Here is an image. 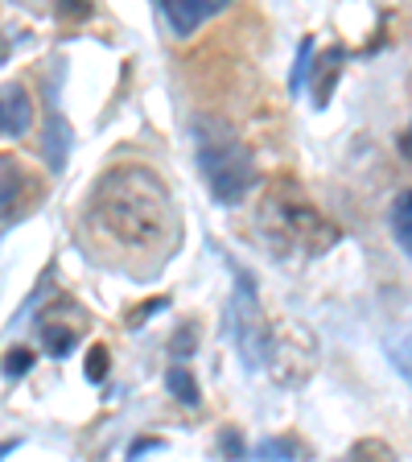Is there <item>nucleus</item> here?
Instances as JSON below:
<instances>
[{"label": "nucleus", "mask_w": 412, "mask_h": 462, "mask_svg": "<svg viewBox=\"0 0 412 462\" xmlns=\"http://www.w3.org/2000/svg\"><path fill=\"white\" fill-rule=\"evenodd\" d=\"M384 351L396 372L412 384V298H400L384 310Z\"/></svg>", "instance_id": "5"}, {"label": "nucleus", "mask_w": 412, "mask_h": 462, "mask_svg": "<svg viewBox=\"0 0 412 462\" xmlns=\"http://www.w3.org/2000/svg\"><path fill=\"white\" fill-rule=\"evenodd\" d=\"M338 62H343V50L338 46H330L326 54H322V62H317V70H322V87L314 91V107H326V99H330V91H334V83H338Z\"/></svg>", "instance_id": "10"}, {"label": "nucleus", "mask_w": 412, "mask_h": 462, "mask_svg": "<svg viewBox=\"0 0 412 462\" xmlns=\"http://www.w3.org/2000/svg\"><path fill=\"white\" fill-rule=\"evenodd\" d=\"M260 458H293V454H301L298 446H288V442H269V446H260Z\"/></svg>", "instance_id": "13"}, {"label": "nucleus", "mask_w": 412, "mask_h": 462, "mask_svg": "<svg viewBox=\"0 0 412 462\" xmlns=\"http://www.w3.org/2000/svg\"><path fill=\"white\" fill-rule=\"evenodd\" d=\"M317 359V346L314 338H309L306 327H298V322H280V327H269V343H264V364L277 380H285V384H298V380H306L309 367H314Z\"/></svg>", "instance_id": "4"}, {"label": "nucleus", "mask_w": 412, "mask_h": 462, "mask_svg": "<svg viewBox=\"0 0 412 462\" xmlns=\"http://www.w3.org/2000/svg\"><path fill=\"white\" fill-rule=\"evenodd\" d=\"M29 120H33V104H29L25 87H17V83L0 87V133L21 136L29 128Z\"/></svg>", "instance_id": "7"}, {"label": "nucleus", "mask_w": 412, "mask_h": 462, "mask_svg": "<svg viewBox=\"0 0 412 462\" xmlns=\"http://www.w3.org/2000/svg\"><path fill=\"white\" fill-rule=\"evenodd\" d=\"M392 236L404 256H412V190H404L392 207Z\"/></svg>", "instance_id": "9"}, {"label": "nucleus", "mask_w": 412, "mask_h": 462, "mask_svg": "<svg viewBox=\"0 0 412 462\" xmlns=\"http://www.w3.org/2000/svg\"><path fill=\"white\" fill-rule=\"evenodd\" d=\"M21 186H25V178H21V165L13 162L9 153H0V219H9V215L17 211Z\"/></svg>", "instance_id": "8"}, {"label": "nucleus", "mask_w": 412, "mask_h": 462, "mask_svg": "<svg viewBox=\"0 0 412 462\" xmlns=\"http://www.w3.org/2000/svg\"><path fill=\"white\" fill-rule=\"evenodd\" d=\"M404 149H408V153H412V128H408V133H404Z\"/></svg>", "instance_id": "14"}, {"label": "nucleus", "mask_w": 412, "mask_h": 462, "mask_svg": "<svg viewBox=\"0 0 412 462\" xmlns=\"http://www.w3.org/2000/svg\"><path fill=\"white\" fill-rule=\"evenodd\" d=\"M256 240L277 260H309L338 244V227L298 186H272L256 207Z\"/></svg>", "instance_id": "2"}, {"label": "nucleus", "mask_w": 412, "mask_h": 462, "mask_svg": "<svg viewBox=\"0 0 412 462\" xmlns=\"http://www.w3.org/2000/svg\"><path fill=\"white\" fill-rule=\"evenodd\" d=\"M165 380H169V393H173V396H182V401L190 404V409L198 404V388H194V375H190V367H186V364H173Z\"/></svg>", "instance_id": "11"}, {"label": "nucleus", "mask_w": 412, "mask_h": 462, "mask_svg": "<svg viewBox=\"0 0 412 462\" xmlns=\"http://www.w3.org/2000/svg\"><path fill=\"white\" fill-rule=\"evenodd\" d=\"M157 13H161V21L178 33V38H186V33H194L206 17L223 13V0H161Z\"/></svg>", "instance_id": "6"}, {"label": "nucleus", "mask_w": 412, "mask_h": 462, "mask_svg": "<svg viewBox=\"0 0 412 462\" xmlns=\"http://www.w3.org/2000/svg\"><path fill=\"white\" fill-rule=\"evenodd\" d=\"M194 153H198V170L206 190L223 207H240L248 190L256 186V165H252L248 144L240 133L223 120H194Z\"/></svg>", "instance_id": "3"}, {"label": "nucleus", "mask_w": 412, "mask_h": 462, "mask_svg": "<svg viewBox=\"0 0 412 462\" xmlns=\"http://www.w3.org/2000/svg\"><path fill=\"white\" fill-rule=\"evenodd\" d=\"M87 219L99 236H107L120 248H161L173 244L178 236V211H173V199L165 190V182L153 170L144 165H115L91 190L87 202Z\"/></svg>", "instance_id": "1"}, {"label": "nucleus", "mask_w": 412, "mask_h": 462, "mask_svg": "<svg viewBox=\"0 0 412 462\" xmlns=\"http://www.w3.org/2000/svg\"><path fill=\"white\" fill-rule=\"evenodd\" d=\"M351 462H396V454L388 450L380 438H367V442H359L355 450H351Z\"/></svg>", "instance_id": "12"}]
</instances>
